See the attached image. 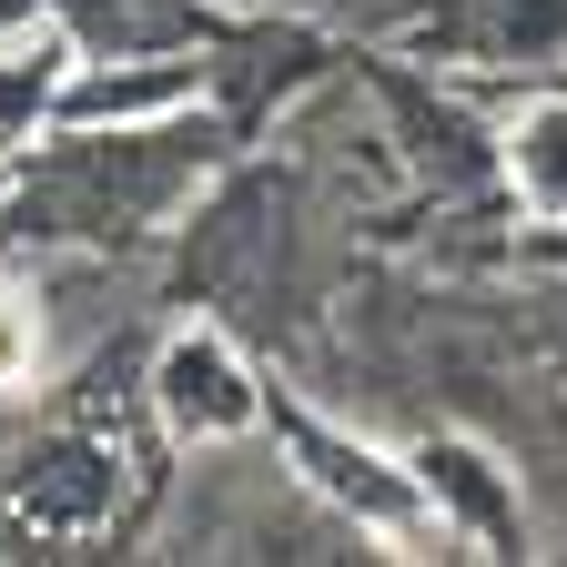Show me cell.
Instances as JSON below:
<instances>
[{"label":"cell","instance_id":"obj_1","mask_svg":"<svg viewBox=\"0 0 567 567\" xmlns=\"http://www.w3.org/2000/svg\"><path fill=\"white\" fill-rule=\"evenodd\" d=\"M153 385H163L173 436H193V446H224V436H254V425H264V385L244 375V354L213 324H193V334L163 344V375Z\"/></svg>","mask_w":567,"mask_h":567},{"label":"cell","instance_id":"obj_4","mask_svg":"<svg viewBox=\"0 0 567 567\" xmlns=\"http://www.w3.org/2000/svg\"><path fill=\"white\" fill-rule=\"evenodd\" d=\"M41 375V315L31 295H0V385H31Z\"/></svg>","mask_w":567,"mask_h":567},{"label":"cell","instance_id":"obj_2","mask_svg":"<svg viewBox=\"0 0 567 567\" xmlns=\"http://www.w3.org/2000/svg\"><path fill=\"white\" fill-rule=\"evenodd\" d=\"M315 476H324V486H334L375 537H425V496H415L375 446H315Z\"/></svg>","mask_w":567,"mask_h":567},{"label":"cell","instance_id":"obj_3","mask_svg":"<svg viewBox=\"0 0 567 567\" xmlns=\"http://www.w3.org/2000/svg\"><path fill=\"white\" fill-rule=\"evenodd\" d=\"M507 173H517V203H527V213L567 224V102H547V112H527V122H517Z\"/></svg>","mask_w":567,"mask_h":567}]
</instances>
